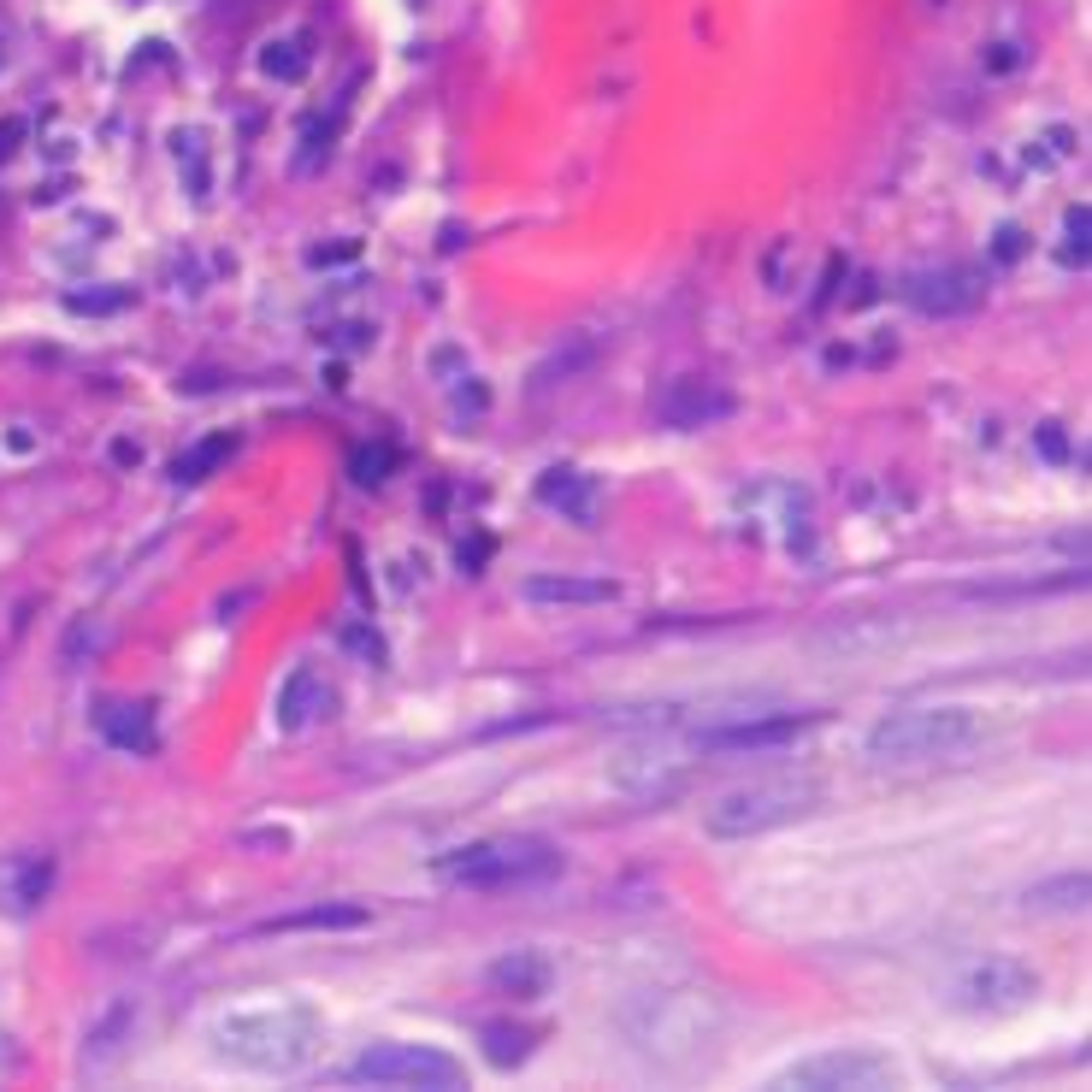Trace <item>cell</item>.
I'll use <instances>...</instances> for the list:
<instances>
[{"instance_id":"20","label":"cell","mask_w":1092,"mask_h":1092,"mask_svg":"<svg viewBox=\"0 0 1092 1092\" xmlns=\"http://www.w3.org/2000/svg\"><path fill=\"white\" fill-rule=\"evenodd\" d=\"M260 71L267 77H284V83H295L302 71H308V54L295 48V41H272L267 54H260Z\"/></svg>"},{"instance_id":"19","label":"cell","mask_w":1092,"mask_h":1092,"mask_svg":"<svg viewBox=\"0 0 1092 1092\" xmlns=\"http://www.w3.org/2000/svg\"><path fill=\"white\" fill-rule=\"evenodd\" d=\"M526 1052H532V1033H526V1028H485V1057H491L496 1069L520 1063Z\"/></svg>"},{"instance_id":"3","label":"cell","mask_w":1092,"mask_h":1092,"mask_svg":"<svg viewBox=\"0 0 1092 1092\" xmlns=\"http://www.w3.org/2000/svg\"><path fill=\"white\" fill-rule=\"evenodd\" d=\"M437 874L467 892H526L556 880L561 850L543 839H485V845H461L449 856H437Z\"/></svg>"},{"instance_id":"10","label":"cell","mask_w":1092,"mask_h":1092,"mask_svg":"<svg viewBox=\"0 0 1092 1092\" xmlns=\"http://www.w3.org/2000/svg\"><path fill=\"white\" fill-rule=\"evenodd\" d=\"M650 413H656L667 432H697V426H715V419L732 413V396H726L715 378H674V384L656 391Z\"/></svg>"},{"instance_id":"15","label":"cell","mask_w":1092,"mask_h":1092,"mask_svg":"<svg viewBox=\"0 0 1092 1092\" xmlns=\"http://www.w3.org/2000/svg\"><path fill=\"white\" fill-rule=\"evenodd\" d=\"M295 928H367V909L337 904V909H302V915H278V922H267V933H295Z\"/></svg>"},{"instance_id":"27","label":"cell","mask_w":1092,"mask_h":1092,"mask_svg":"<svg viewBox=\"0 0 1092 1092\" xmlns=\"http://www.w3.org/2000/svg\"><path fill=\"white\" fill-rule=\"evenodd\" d=\"M113 461H124V467H130V461H143V449H136V443H113Z\"/></svg>"},{"instance_id":"5","label":"cell","mask_w":1092,"mask_h":1092,"mask_svg":"<svg viewBox=\"0 0 1092 1092\" xmlns=\"http://www.w3.org/2000/svg\"><path fill=\"white\" fill-rule=\"evenodd\" d=\"M1033 992H1039V974L1016 957H969L945 974V1004L969 1016H1004V1010H1022Z\"/></svg>"},{"instance_id":"7","label":"cell","mask_w":1092,"mask_h":1092,"mask_svg":"<svg viewBox=\"0 0 1092 1092\" xmlns=\"http://www.w3.org/2000/svg\"><path fill=\"white\" fill-rule=\"evenodd\" d=\"M904 302L928 319H963L987 302V272L974 267H928L904 278Z\"/></svg>"},{"instance_id":"18","label":"cell","mask_w":1092,"mask_h":1092,"mask_svg":"<svg viewBox=\"0 0 1092 1092\" xmlns=\"http://www.w3.org/2000/svg\"><path fill=\"white\" fill-rule=\"evenodd\" d=\"M130 1022H136V1010H130V1004H119V1010L106 1016L101 1028L89 1033V1069H101L106 1057L119 1052V1046H124V1028H130Z\"/></svg>"},{"instance_id":"1","label":"cell","mask_w":1092,"mask_h":1092,"mask_svg":"<svg viewBox=\"0 0 1092 1092\" xmlns=\"http://www.w3.org/2000/svg\"><path fill=\"white\" fill-rule=\"evenodd\" d=\"M213 1052L254 1074H289L319 1052V1022L302 1004H243L213 1022Z\"/></svg>"},{"instance_id":"24","label":"cell","mask_w":1092,"mask_h":1092,"mask_svg":"<svg viewBox=\"0 0 1092 1092\" xmlns=\"http://www.w3.org/2000/svg\"><path fill=\"white\" fill-rule=\"evenodd\" d=\"M656 1010H661V1028H680V1016H667V998H656ZM685 1039H691V1046H709V1028H685Z\"/></svg>"},{"instance_id":"8","label":"cell","mask_w":1092,"mask_h":1092,"mask_svg":"<svg viewBox=\"0 0 1092 1092\" xmlns=\"http://www.w3.org/2000/svg\"><path fill=\"white\" fill-rule=\"evenodd\" d=\"M904 1074L880 1052H821L809 1063H791L780 1087H898Z\"/></svg>"},{"instance_id":"21","label":"cell","mask_w":1092,"mask_h":1092,"mask_svg":"<svg viewBox=\"0 0 1092 1092\" xmlns=\"http://www.w3.org/2000/svg\"><path fill=\"white\" fill-rule=\"evenodd\" d=\"M391 467H396V449H391V443H378V449H361V455H354V478H361V485H384V478H391Z\"/></svg>"},{"instance_id":"13","label":"cell","mask_w":1092,"mask_h":1092,"mask_svg":"<svg viewBox=\"0 0 1092 1092\" xmlns=\"http://www.w3.org/2000/svg\"><path fill=\"white\" fill-rule=\"evenodd\" d=\"M491 987L508 992V998H543L550 992V963L543 957H502V963H491Z\"/></svg>"},{"instance_id":"26","label":"cell","mask_w":1092,"mask_h":1092,"mask_svg":"<svg viewBox=\"0 0 1092 1092\" xmlns=\"http://www.w3.org/2000/svg\"><path fill=\"white\" fill-rule=\"evenodd\" d=\"M992 65H998V71H1010V65H1016V41H998V54H992Z\"/></svg>"},{"instance_id":"16","label":"cell","mask_w":1092,"mask_h":1092,"mask_svg":"<svg viewBox=\"0 0 1092 1092\" xmlns=\"http://www.w3.org/2000/svg\"><path fill=\"white\" fill-rule=\"evenodd\" d=\"M319 697V680H313L308 667H302V674H289V685H284V697H278V726H284V732H302V726H308V703Z\"/></svg>"},{"instance_id":"14","label":"cell","mask_w":1092,"mask_h":1092,"mask_svg":"<svg viewBox=\"0 0 1092 1092\" xmlns=\"http://www.w3.org/2000/svg\"><path fill=\"white\" fill-rule=\"evenodd\" d=\"M101 732L119 744V750H154V721H148V709H130V703H106Z\"/></svg>"},{"instance_id":"2","label":"cell","mask_w":1092,"mask_h":1092,"mask_svg":"<svg viewBox=\"0 0 1092 1092\" xmlns=\"http://www.w3.org/2000/svg\"><path fill=\"white\" fill-rule=\"evenodd\" d=\"M987 739V721L963 709V703H928V709H898L886 721H874L868 732V762L880 768H922V762H950Z\"/></svg>"},{"instance_id":"11","label":"cell","mask_w":1092,"mask_h":1092,"mask_svg":"<svg viewBox=\"0 0 1092 1092\" xmlns=\"http://www.w3.org/2000/svg\"><path fill=\"white\" fill-rule=\"evenodd\" d=\"M520 591H526V602H543V609H597V602L620 597L615 579H573V573H532Z\"/></svg>"},{"instance_id":"9","label":"cell","mask_w":1092,"mask_h":1092,"mask_svg":"<svg viewBox=\"0 0 1092 1092\" xmlns=\"http://www.w3.org/2000/svg\"><path fill=\"white\" fill-rule=\"evenodd\" d=\"M815 721L821 715H762V721H739V726H715V732H703L697 750H715V756H756V750H785V744H798L804 732H815Z\"/></svg>"},{"instance_id":"25","label":"cell","mask_w":1092,"mask_h":1092,"mask_svg":"<svg viewBox=\"0 0 1092 1092\" xmlns=\"http://www.w3.org/2000/svg\"><path fill=\"white\" fill-rule=\"evenodd\" d=\"M19 136H24V119H6V124H0V160L19 148Z\"/></svg>"},{"instance_id":"6","label":"cell","mask_w":1092,"mask_h":1092,"mask_svg":"<svg viewBox=\"0 0 1092 1092\" xmlns=\"http://www.w3.org/2000/svg\"><path fill=\"white\" fill-rule=\"evenodd\" d=\"M349 1081H372V1087H432L449 1092L461 1087V1063L432 1046H408V1039H384L349 1063Z\"/></svg>"},{"instance_id":"4","label":"cell","mask_w":1092,"mask_h":1092,"mask_svg":"<svg viewBox=\"0 0 1092 1092\" xmlns=\"http://www.w3.org/2000/svg\"><path fill=\"white\" fill-rule=\"evenodd\" d=\"M815 798H821V785L815 780L768 774V780H750V785L721 791L715 804L703 809V833H709V839H726V845H732V839H756V833H768V826H785V821H798V815H809Z\"/></svg>"},{"instance_id":"22","label":"cell","mask_w":1092,"mask_h":1092,"mask_svg":"<svg viewBox=\"0 0 1092 1092\" xmlns=\"http://www.w3.org/2000/svg\"><path fill=\"white\" fill-rule=\"evenodd\" d=\"M343 644H349V650H361V656H384V638H378V632H367V626H349V632H343Z\"/></svg>"},{"instance_id":"17","label":"cell","mask_w":1092,"mask_h":1092,"mask_svg":"<svg viewBox=\"0 0 1092 1092\" xmlns=\"http://www.w3.org/2000/svg\"><path fill=\"white\" fill-rule=\"evenodd\" d=\"M230 449H237L230 437H207V443H195V449H189V455H178V467H171V478H178V485H201V478L213 473V467H219V461H225Z\"/></svg>"},{"instance_id":"23","label":"cell","mask_w":1092,"mask_h":1092,"mask_svg":"<svg viewBox=\"0 0 1092 1092\" xmlns=\"http://www.w3.org/2000/svg\"><path fill=\"white\" fill-rule=\"evenodd\" d=\"M1087 225H1092L1087 207H1069V254L1081 248V260H1087Z\"/></svg>"},{"instance_id":"12","label":"cell","mask_w":1092,"mask_h":1092,"mask_svg":"<svg viewBox=\"0 0 1092 1092\" xmlns=\"http://www.w3.org/2000/svg\"><path fill=\"white\" fill-rule=\"evenodd\" d=\"M537 502H543V508H556V514H567L573 526H597L602 491H597V478L573 473V467H556V473L537 478Z\"/></svg>"}]
</instances>
